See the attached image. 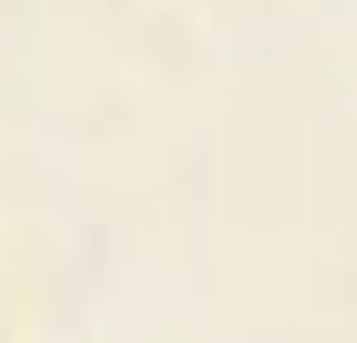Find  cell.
Here are the masks:
<instances>
[]
</instances>
